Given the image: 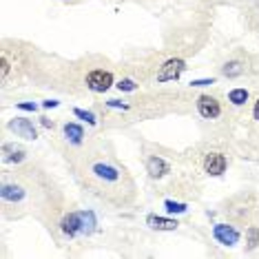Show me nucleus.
<instances>
[{
    "label": "nucleus",
    "instance_id": "obj_1",
    "mask_svg": "<svg viewBox=\"0 0 259 259\" xmlns=\"http://www.w3.org/2000/svg\"><path fill=\"white\" fill-rule=\"evenodd\" d=\"M82 155L84 157L80 160V166L75 168L82 184L98 197L107 199L109 204L124 206L131 202L135 195L133 180L128 178L126 168L113 160V155H107L104 151H91L89 155L87 153Z\"/></svg>",
    "mask_w": 259,
    "mask_h": 259
},
{
    "label": "nucleus",
    "instance_id": "obj_2",
    "mask_svg": "<svg viewBox=\"0 0 259 259\" xmlns=\"http://www.w3.org/2000/svg\"><path fill=\"white\" fill-rule=\"evenodd\" d=\"M93 226H96V217H93L91 210H78V213H69L62 220L60 228L67 237H75L80 233H91Z\"/></svg>",
    "mask_w": 259,
    "mask_h": 259
},
{
    "label": "nucleus",
    "instance_id": "obj_3",
    "mask_svg": "<svg viewBox=\"0 0 259 259\" xmlns=\"http://www.w3.org/2000/svg\"><path fill=\"white\" fill-rule=\"evenodd\" d=\"M84 87L93 93H104L113 87V71L109 67H91L84 73Z\"/></svg>",
    "mask_w": 259,
    "mask_h": 259
},
{
    "label": "nucleus",
    "instance_id": "obj_4",
    "mask_svg": "<svg viewBox=\"0 0 259 259\" xmlns=\"http://www.w3.org/2000/svg\"><path fill=\"white\" fill-rule=\"evenodd\" d=\"M197 113L204 117V120H215V117L222 115V102L215 96H208V93H202L195 100Z\"/></svg>",
    "mask_w": 259,
    "mask_h": 259
},
{
    "label": "nucleus",
    "instance_id": "obj_5",
    "mask_svg": "<svg viewBox=\"0 0 259 259\" xmlns=\"http://www.w3.org/2000/svg\"><path fill=\"white\" fill-rule=\"evenodd\" d=\"M204 173H208V175H213V178H217V175H222L224 170H226L228 166V160H226V155L220 151H210V153H206L204 155Z\"/></svg>",
    "mask_w": 259,
    "mask_h": 259
},
{
    "label": "nucleus",
    "instance_id": "obj_6",
    "mask_svg": "<svg viewBox=\"0 0 259 259\" xmlns=\"http://www.w3.org/2000/svg\"><path fill=\"white\" fill-rule=\"evenodd\" d=\"M7 128L11 133H16V138H25V140H36L38 138L36 126H33L31 120H27V117H14V120H9Z\"/></svg>",
    "mask_w": 259,
    "mask_h": 259
},
{
    "label": "nucleus",
    "instance_id": "obj_7",
    "mask_svg": "<svg viewBox=\"0 0 259 259\" xmlns=\"http://www.w3.org/2000/svg\"><path fill=\"white\" fill-rule=\"evenodd\" d=\"M184 62L182 60H166L160 67V71H157V75H155V80H157V84H162V82H170V80H178L180 75H182V71H184Z\"/></svg>",
    "mask_w": 259,
    "mask_h": 259
},
{
    "label": "nucleus",
    "instance_id": "obj_8",
    "mask_svg": "<svg viewBox=\"0 0 259 259\" xmlns=\"http://www.w3.org/2000/svg\"><path fill=\"white\" fill-rule=\"evenodd\" d=\"M213 237L224 246H235L239 241V231L235 226H228V224H215Z\"/></svg>",
    "mask_w": 259,
    "mask_h": 259
},
{
    "label": "nucleus",
    "instance_id": "obj_9",
    "mask_svg": "<svg viewBox=\"0 0 259 259\" xmlns=\"http://www.w3.org/2000/svg\"><path fill=\"white\" fill-rule=\"evenodd\" d=\"M146 170H149L151 178H162V175H166L170 170V166L162 160V157L153 155V157H149V162H146Z\"/></svg>",
    "mask_w": 259,
    "mask_h": 259
},
{
    "label": "nucleus",
    "instance_id": "obj_10",
    "mask_svg": "<svg viewBox=\"0 0 259 259\" xmlns=\"http://www.w3.org/2000/svg\"><path fill=\"white\" fill-rule=\"evenodd\" d=\"M146 224L151 228H155V231H175L180 226L175 220H166V217H157V215H149L146 217Z\"/></svg>",
    "mask_w": 259,
    "mask_h": 259
},
{
    "label": "nucleus",
    "instance_id": "obj_11",
    "mask_svg": "<svg viewBox=\"0 0 259 259\" xmlns=\"http://www.w3.org/2000/svg\"><path fill=\"white\" fill-rule=\"evenodd\" d=\"M64 138L71 144H80L82 140H84V128L80 124H73V122H67V124H64Z\"/></svg>",
    "mask_w": 259,
    "mask_h": 259
},
{
    "label": "nucleus",
    "instance_id": "obj_12",
    "mask_svg": "<svg viewBox=\"0 0 259 259\" xmlns=\"http://www.w3.org/2000/svg\"><path fill=\"white\" fill-rule=\"evenodd\" d=\"M222 71H224L226 78H237V75H244L246 73V64L241 62V60H228L222 67Z\"/></svg>",
    "mask_w": 259,
    "mask_h": 259
},
{
    "label": "nucleus",
    "instance_id": "obj_13",
    "mask_svg": "<svg viewBox=\"0 0 259 259\" xmlns=\"http://www.w3.org/2000/svg\"><path fill=\"white\" fill-rule=\"evenodd\" d=\"M228 102L235 104V107H241V104L248 102V91L246 89H233L228 93Z\"/></svg>",
    "mask_w": 259,
    "mask_h": 259
},
{
    "label": "nucleus",
    "instance_id": "obj_14",
    "mask_svg": "<svg viewBox=\"0 0 259 259\" xmlns=\"http://www.w3.org/2000/svg\"><path fill=\"white\" fill-rule=\"evenodd\" d=\"M164 208H166L168 213H186L188 206L180 204V202H173V199H166V202H164Z\"/></svg>",
    "mask_w": 259,
    "mask_h": 259
},
{
    "label": "nucleus",
    "instance_id": "obj_15",
    "mask_svg": "<svg viewBox=\"0 0 259 259\" xmlns=\"http://www.w3.org/2000/svg\"><path fill=\"white\" fill-rule=\"evenodd\" d=\"M73 115H78L80 120H87L89 124H96V115L91 111H82V109H73Z\"/></svg>",
    "mask_w": 259,
    "mask_h": 259
},
{
    "label": "nucleus",
    "instance_id": "obj_16",
    "mask_svg": "<svg viewBox=\"0 0 259 259\" xmlns=\"http://www.w3.org/2000/svg\"><path fill=\"white\" fill-rule=\"evenodd\" d=\"M117 89H120V91H135V89H138V84H135V82L131 80V78H124V80H120V82H117Z\"/></svg>",
    "mask_w": 259,
    "mask_h": 259
},
{
    "label": "nucleus",
    "instance_id": "obj_17",
    "mask_svg": "<svg viewBox=\"0 0 259 259\" xmlns=\"http://www.w3.org/2000/svg\"><path fill=\"white\" fill-rule=\"evenodd\" d=\"M259 244V228H248V246L250 248H255V246Z\"/></svg>",
    "mask_w": 259,
    "mask_h": 259
},
{
    "label": "nucleus",
    "instance_id": "obj_18",
    "mask_svg": "<svg viewBox=\"0 0 259 259\" xmlns=\"http://www.w3.org/2000/svg\"><path fill=\"white\" fill-rule=\"evenodd\" d=\"M18 109H25V111H38V104L36 102H16Z\"/></svg>",
    "mask_w": 259,
    "mask_h": 259
},
{
    "label": "nucleus",
    "instance_id": "obj_19",
    "mask_svg": "<svg viewBox=\"0 0 259 259\" xmlns=\"http://www.w3.org/2000/svg\"><path fill=\"white\" fill-rule=\"evenodd\" d=\"M210 84H215L213 78H210V80H193L191 82V87H195V89H199V87H210Z\"/></svg>",
    "mask_w": 259,
    "mask_h": 259
},
{
    "label": "nucleus",
    "instance_id": "obj_20",
    "mask_svg": "<svg viewBox=\"0 0 259 259\" xmlns=\"http://www.w3.org/2000/svg\"><path fill=\"white\" fill-rule=\"evenodd\" d=\"M252 120H257V122H259V100L255 102V107H252Z\"/></svg>",
    "mask_w": 259,
    "mask_h": 259
},
{
    "label": "nucleus",
    "instance_id": "obj_21",
    "mask_svg": "<svg viewBox=\"0 0 259 259\" xmlns=\"http://www.w3.org/2000/svg\"><path fill=\"white\" fill-rule=\"evenodd\" d=\"M42 107L45 109H54V107H58V102L56 100H47V102H42Z\"/></svg>",
    "mask_w": 259,
    "mask_h": 259
},
{
    "label": "nucleus",
    "instance_id": "obj_22",
    "mask_svg": "<svg viewBox=\"0 0 259 259\" xmlns=\"http://www.w3.org/2000/svg\"><path fill=\"white\" fill-rule=\"evenodd\" d=\"M42 124H45L47 128H54V122H51L49 117H42Z\"/></svg>",
    "mask_w": 259,
    "mask_h": 259
}]
</instances>
